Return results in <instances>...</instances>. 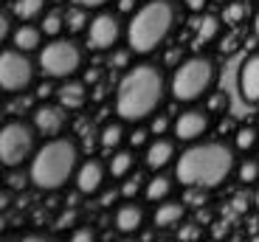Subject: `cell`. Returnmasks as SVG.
<instances>
[{
  "instance_id": "obj_1",
  "label": "cell",
  "mask_w": 259,
  "mask_h": 242,
  "mask_svg": "<svg viewBox=\"0 0 259 242\" xmlns=\"http://www.w3.org/2000/svg\"><path fill=\"white\" fill-rule=\"evenodd\" d=\"M234 172V150L220 141L194 144L178 155L175 177L189 189H214Z\"/></svg>"
},
{
  "instance_id": "obj_2",
  "label": "cell",
  "mask_w": 259,
  "mask_h": 242,
  "mask_svg": "<svg viewBox=\"0 0 259 242\" xmlns=\"http://www.w3.org/2000/svg\"><path fill=\"white\" fill-rule=\"evenodd\" d=\"M163 93H166V82L163 73L149 62L130 68L124 79L118 82L116 90V113L124 121H144L147 116L161 107Z\"/></svg>"
},
{
  "instance_id": "obj_3",
  "label": "cell",
  "mask_w": 259,
  "mask_h": 242,
  "mask_svg": "<svg viewBox=\"0 0 259 242\" xmlns=\"http://www.w3.org/2000/svg\"><path fill=\"white\" fill-rule=\"evenodd\" d=\"M79 169V150L68 138H54L42 144L31 158V169L28 177L31 183L42 191H57L62 189L71 177H76Z\"/></svg>"
},
{
  "instance_id": "obj_4",
  "label": "cell",
  "mask_w": 259,
  "mask_h": 242,
  "mask_svg": "<svg viewBox=\"0 0 259 242\" xmlns=\"http://www.w3.org/2000/svg\"><path fill=\"white\" fill-rule=\"evenodd\" d=\"M178 12L172 0H152L141 6L127 26V42L136 54H152L163 39L172 34Z\"/></svg>"
},
{
  "instance_id": "obj_5",
  "label": "cell",
  "mask_w": 259,
  "mask_h": 242,
  "mask_svg": "<svg viewBox=\"0 0 259 242\" xmlns=\"http://www.w3.org/2000/svg\"><path fill=\"white\" fill-rule=\"evenodd\" d=\"M214 85V62L206 57H189L172 73V96L178 102H197Z\"/></svg>"
},
{
  "instance_id": "obj_6",
  "label": "cell",
  "mask_w": 259,
  "mask_h": 242,
  "mask_svg": "<svg viewBox=\"0 0 259 242\" xmlns=\"http://www.w3.org/2000/svg\"><path fill=\"white\" fill-rule=\"evenodd\" d=\"M82 65V51L73 39L54 37L42 51H39V68L51 79H68Z\"/></svg>"
},
{
  "instance_id": "obj_7",
  "label": "cell",
  "mask_w": 259,
  "mask_h": 242,
  "mask_svg": "<svg viewBox=\"0 0 259 242\" xmlns=\"http://www.w3.org/2000/svg\"><path fill=\"white\" fill-rule=\"evenodd\" d=\"M34 152V130L23 121H9L0 132V161L6 169H17Z\"/></svg>"
},
{
  "instance_id": "obj_8",
  "label": "cell",
  "mask_w": 259,
  "mask_h": 242,
  "mask_svg": "<svg viewBox=\"0 0 259 242\" xmlns=\"http://www.w3.org/2000/svg\"><path fill=\"white\" fill-rule=\"evenodd\" d=\"M34 79V62L20 48H6L0 59V85L6 93H20L31 85Z\"/></svg>"
},
{
  "instance_id": "obj_9",
  "label": "cell",
  "mask_w": 259,
  "mask_h": 242,
  "mask_svg": "<svg viewBox=\"0 0 259 242\" xmlns=\"http://www.w3.org/2000/svg\"><path fill=\"white\" fill-rule=\"evenodd\" d=\"M121 37V20L110 12H102L88 23V45L96 51H107L113 48Z\"/></svg>"
},
{
  "instance_id": "obj_10",
  "label": "cell",
  "mask_w": 259,
  "mask_h": 242,
  "mask_svg": "<svg viewBox=\"0 0 259 242\" xmlns=\"http://www.w3.org/2000/svg\"><path fill=\"white\" fill-rule=\"evenodd\" d=\"M208 113L203 110H186L178 116L175 121V135L181 138V141H194V138H203L208 130Z\"/></svg>"
},
{
  "instance_id": "obj_11",
  "label": "cell",
  "mask_w": 259,
  "mask_h": 242,
  "mask_svg": "<svg viewBox=\"0 0 259 242\" xmlns=\"http://www.w3.org/2000/svg\"><path fill=\"white\" fill-rule=\"evenodd\" d=\"M240 93H242L245 102L259 105V54H251V57L242 62V68H240Z\"/></svg>"
},
{
  "instance_id": "obj_12",
  "label": "cell",
  "mask_w": 259,
  "mask_h": 242,
  "mask_svg": "<svg viewBox=\"0 0 259 242\" xmlns=\"http://www.w3.org/2000/svg\"><path fill=\"white\" fill-rule=\"evenodd\" d=\"M104 175H107V169L99 161H84L76 169V191L79 195H96L104 183Z\"/></svg>"
},
{
  "instance_id": "obj_13",
  "label": "cell",
  "mask_w": 259,
  "mask_h": 242,
  "mask_svg": "<svg viewBox=\"0 0 259 242\" xmlns=\"http://www.w3.org/2000/svg\"><path fill=\"white\" fill-rule=\"evenodd\" d=\"M175 161V144L169 141V138H155L152 144L147 147V155H144V164L149 166L152 172L163 169Z\"/></svg>"
},
{
  "instance_id": "obj_14",
  "label": "cell",
  "mask_w": 259,
  "mask_h": 242,
  "mask_svg": "<svg viewBox=\"0 0 259 242\" xmlns=\"http://www.w3.org/2000/svg\"><path fill=\"white\" fill-rule=\"evenodd\" d=\"M65 124L62 107H37L34 110V127H37L42 135H57Z\"/></svg>"
},
{
  "instance_id": "obj_15",
  "label": "cell",
  "mask_w": 259,
  "mask_h": 242,
  "mask_svg": "<svg viewBox=\"0 0 259 242\" xmlns=\"http://www.w3.org/2000/svg\"><path fill=\"white\" fill-rule=\"evenodd\" d=\"M144 225V209L141 206H136L133 200L124 206H118L116 211V228L121 231V234H133V231H138Z\"/></svg>"
},
{
  "instance_id": "obj_16",
  "label": "cell",
  "mask_w": 259,
  "mask_h": 242,
  "mask_svg": "<svg viewBox=\"0 0 259 242\" xmlns=\"http://www.w3.org/2000/svg\"><path fill=\"white\" fill-rule=\"evenodd\" d=\"M57 96H59V105H62L65 110H79V107L88 102V87H84L82 82H65L57 90Z\"/></svg>"
},
{
  "instance_id": "obj_17",
  "label": "cell",
  "mask_w": 259,
  "mask_h": 242,
  "mask_svg": "<svg viewBox=\"0 0 259 242\" xmlns=\"http://www.w3.org/2000/svg\"><path fill=\"white\" fill-rule=\"evenodd\" d=\"M183 214H186L183 203H178V200H161V206L155 211V225L158 228H172V225H178L183 220Z\"/></svg>"
},
{
  "instance_id": "obj_18",
  "label": "cell",
  "mask_w": 259,
  "mask_h": 242,
  "mask_svg": "<svg viewBox=\"0 0 259 242\" xmlns=\"http://www.w3.org/2000/svg\"><path fill=\"white\" fill-rule=\"evenodd\" d=\"M42 34L37 26H17V31L12 34V45L20 48V51H34V48H39V42H42Z\"/></svg>"
},
{
  "instance_id": "obj_19",
  "label": "cell",
  "mask_w": 259,
  "mask_h": 242,
  "mask_svg": "<svg viewBox=\"0 0 259 242\" xmlns=\"http://www.w3.org/2000/svg\"><path fill=\"white\" fill-rule=\"evenodd\" d=\"M220 34V20L217 17H203L194 23V48L206 45V42H211L214 37Z\"/></svg>"
},
{
  "instance_id": "obj_20",
  "label": "cell",
  "mask_w": 259,
  "mask_h": 242,
  "mask_svg": "<svg viewBox=\"0 0 259 242\" xmlns=\"http://www.w3.org/2000/svg\"><path fill=\"white\" fill-rule=\"evenodd\" d=\"M48 0H14L12 3V12L17 20H34L42 14V9H46Z\"/></svg>"
},
{
  "instance_id": "obj_21",
  "label": "cell",
  "mask_w": 259,
  "mask_h": 242,
  "mask_svg": "<svg viewBox=\"0 0 259 242\" xmlns=\"http://www.w3.org/2000/svg\"><path fill=\"white\" fill-rule=\"evenodd\" d=\"M169 191H172V180L163 177V175H158L147 183V191H144V195H147V200H152V203H161V200L169 197Z\"/></svg>"
},
{
  "instance_id": "obj_22",
  "label": "cell",
  "mask_w": 259,
  "mask_h": 242,
  "mask_svg": "<svg viewBox=\"0 0 259 242\" xmlns=\"http://www.w3.org/2000/svg\"><path fill=\"white\" fill-rule=\"evenodd\" d=\"M99 138H102L99 144H102L104 150L110 152V150H116V147L121 144V138H124V127H121V124H107V127L102 130V135H99Z\"/></svg>"
},
{
  "instance_id": "obj_23",
  "label": "cell",
  "mask_w": 259,
  "mask_h": 242,
  "mask_svg": "<svg viewBox=\"0 0 259 242\" xmlns=\"http://www.w3.org/2000/svg\"><path fill=\"white\" fill-rule=\"evenodd\" d=\"M133 169V152H116L110 158V175L113 177H124Z\"/></svg>"
},
{
  "instance_id": "obj_24",
  "label": "cell",
  "mask_w": 259,
  "mask_h": 242,
  "mask_svg": "<svg viewBox=\"0 0 259 242\" xmlns=\"http://www.w3.org/2000/svg\"><path fill=\"white\" fill-rule=\"evenodd\" d=\"M234 147L237 150H253L256 147V130L253 127H240V130L234 132Z\"/></svg>"
},
{
  "instance_id": "obj_25",
  "label": "cell",
  "mask_w": 259,
  "mask_h": 242,
  "mask_svg": "<svg viewBox=\"0 0 259 242\" xmlns=\"http://www.w3.org/2000/svg\"><path fill=\"white\" fill-rule=\"evenodd\" d=\"M65 23H68L71 31H82V28L88 26V12H84V6H79V9L65 14Z\"/></svg>"
},
{
  "instance_id": "obj_26",
  "label": "cell",
  "mask_w": 259,
  "mask_h": 242,
  "mask_svg": "<svg viewBox=\"0 0 259 242\" xmlns=\"http://www.w3.org/2000/svg\"><path fill=\"white\" fill-rule=\"evenodd\" d=\"M62 26H65V14H59V12H51L42 20V31H46L48 37H57V34L62 31Z\"/></svg>"
},
{
  "instance_id": "obj_27",
  "label": "cell",
  "mask_w": 259,
  "mask_h": 242,
  "mask_svg": "<svg viewBox=\"0 0 259 242\" xmlns=\"http://www.w3.org/2000/svg\"><path fill=\"white\" fill-rule=\"evenodd\" d=\"M240 180H242V183H256V180H259V161H242Z\"/></svg>"
},
{
  "instance_id": "obj_28",
  "label": "cell",
  "mask_w": 259,
  "mask_h": 242,
  "mask_svg": "<svg viewBox=\"0 0 259 242\" xmlns=\"http://www.w3.org/2000/svg\"><path fill=\"white\" fill-rule=\"evenodd\" d=\"M245 14H248V6L245 3H231V6L223 12V17H226V23H240V20H245Z\"/></svg>"
},
{
  "instance_id": "obj_29",
  "label": "cell",
  "mask_w": 259,
  "mask_h": 242,
  "mask_svg": "<svg viewBox=\"0 0 259 242\" xmlns=\"http://www.w3.org/2000/svg\"><path fill=\"white\" fill-rule=\"evenodd\" d=\"M28 180H31V177H28ZM26 175H17V172H12V175H9V189H14V191H23L26 189Z\"/></svg>"
},
{
  "instance_id": "obj_30",
  "label": "cell",
  "mask_w": 259,
  "mask_h": 242,
  "mask_svg": "<svg viewBox=\"0 0 259 242\" xmlns=\"http://www.w3.org/2000/svg\"><path fill=\"white\" fill-rule=\"evenodd\" d=\"M138 183H141V180H138V177H133V180H127V183L121 186V195L127 197V200H133V197L138 195V189H141V186H138Z\"/></svg>"
},
{
  "instance_id": "obj_31",
  "label": "cell",
  "mask_w": 259,
  "mask_h": 242,
  "mask_svg": "<svg viewBox=\"0 0 259 242\" xmlns=\"http://www.w3.org/2000/svg\"><path fill=\"white\" fill-rule=\"evenodd\" d=\"M178 239H200V228L197 225H183L178 231Z\"/></svg>"
},
{
  "instance_id": "obj_32",
  "label": "cell",
  "mask_w": 259,
  "mask_h": 242,
  "mask_svg": "<svg viewBox=\"0 0 259 242\" xmlns=\"http://www.w3.org/2000/svg\"><path fill=\"white\" fill-rule=\"evenodd\" d=\"M166 130H169V118L166 116H155V121H152V132H155V135H163Z\"/></svg>"
},
{
  "instance_id": "obj_33",
  "label": "cell",
  "mask_w": 259,
  "mask_h": 242,
  "mask_svg": "<svg viewBox=\"0 0 259 242\" xmlns=\"http://www.w3.org/2000/svg\"><path fill=\"white\" fill-rule=\"evenodd\" d=\"M71 239L73 242H91V239H96V234H93L91 228H79V231H73V234H71Z\"/></svg>"
},
{
  "instance_id": "obj_34",
  "label": "cell",
  "mask_w": 259,
  "mask_h": 242,
  "mask_svg": "<svg viewBox=\"0 0 259 242\" xmlns=\"http://www.w3.org/2000/svg\"><path fill=\"white\" fill-rule=\"evenodd\" d=\"M73 220H76V211H65V214L57 220V228H71Z\"/></svg>"
},
{
  "instance_id": "obj_35",
  "label": "cell",
  "mask_w": 259,
  "mask_h": 242,
  "mask_svg": "<svg viewBox=\"0 0 259 242\" xmlns=\"http://www.w3.org/2000/svg\"><path fill=\"white\" fill-rule=\"evenodd\" d=\"M130 54H133V48H127V51H118L116 57H113V65L116 68H124L130 62Z\"/></svg>"
},
{
  "instance_id": "obj_36",
  "label": "cell",
  "mask_w": 259,
  "mask_h": 242,
  "mask_svg": "<svg viewBox=\"0 0 259 242\" xmlns=\"http://www.w3.org/2000/svg\"><path fill=\"white\" fill-rule=\"evenodd\" d=\"M130 141H133V147H144L147 144V130H136L130 135Z\"/></svg>"
},
{
  "instance_id": "obj_37",
  "label": "cell",
  "mask_w": 259,
  "mask_h": 242,
  "mask_svg": "<svg viewBox=\"0 0 259 242\" xmlns=\"http://www.w3.org/2000/svg\"><path fill=\"white\" fill-rule=\"evenodd\" d=\"M245 209H248V197L245 195H237V197H234V211H237V214H242Z\"/></svg>"
},
{
  "instance_id": "obj_38",
  "label": "cell",
  "mask_w": 259,
  "mask_h": 242,
  "mask_svg": "<svg viewBox=\"0 0 259 242\" xmlns=\"http://www.w3.org/2000/svg\"><path fill=\"white\" fill-rule=\"evenodd\" d=\"M76 6H84V9H99V6H104L107 0H73Z\"/></svg>"
},
{
  "instance_id": "obj_39",
  "label": "cell",
  "mask_w": 259,
  "mask_h": 242,
  "mask_svg": "<svg viewBox=\"0 0 259 242\" xmlns=\"http://www.w3.org/2000/svg\"><path fill=\"white\" fill-rule=\"evenodd\" d=\"M186 9L197 14V12H203V9H206V0H186Z\"/></svg>"
},
{
  "instance_id": "obj_40",
  "label": "cell",
  "mask_w": 259,
  "mask_h": 242,
  "mask_svg": "<svg viewBox=\"0 0 259 242\" xmlns=\"http://www.w3.org/2000/svg\"><path fill=\"white\" fill-rule=\"evenodd\" d=\"M208 107H211V110H223V107H226V96H223V93H217V96L208 102Z\"/></svg>"
},
{
  "instance_id": "obj_41",
  "label": "cell",
  "mask_w": 259,
  "mask_h": 242,
  "mask_svg": "<svg viewBox=\"0 0 259 242\" xmlns=\"http://www.w3.org/2000/svg\"><path fill=\"white\" fill-rule=\"evenodd\" d=\"M136 0H118V12H133Z\"/></svg>"
},
{
  "instance_id": "obj_42",
  "label": "cell",
  "mask_w": 259,
  "mask_h": 242,
  "mask_svg": "<svg viewBox=\"0 0 259 242\" xmlns=\"http://www.w3.org/2000/svg\"><path fill=\"white\" fill-rule=\"evenodd\" d=\"M51 93H54V90H51V85H39V87H37V96H39V99L51 96Z\"/></svg>"
},
{
  "instance_id": "obj_43",
  "label": "cell",
  "mask_w": 259,
  "mask_h": 242,
  "mask_svg": "<svg viewBox=\"0 0 259 242\" xmlns=\"http://www.w3.org/2000/svg\"><path fill=\"white\" fill-rule=\"evenodd\" d=\"M178 59H181V51H169V54H166V62H169V65H175Z\"/></svg>"
},
{
  "instance_id": "obj_44",
  "label": "cell",
  "mask_w": 259,
  "mask_h": 242,
  "mask_svg": "<svg viewBox=\"0 0 259 242\" xmlns=\"http://www.w3.org/2000/svg\"><path fill=\"white\" fill-rule=\"evenodd\" d=\"M253 31H256V37H259V12H256V17H253Z\"/></svg>"
},
{
  "instance_id": "obj_45",
  "label": "cell",
  "mask_w": 259,
  "mask_h": 242,
  "mask_svg": "<svg viewBox=\"0 0 259 242\" xmlns=\"http://www.w3.org/2000/svg\"><path fill=\"white\" fill-rule=\"evenodd\" d=\"M253 206H256V211H259V189H256V195H253Z\"/></svg>"
},
{
  "instance_id": "obj_46",
  "label": "cell",
  "mask_w": 259,
  "mask_h": 242,
  "mask_svg": "<svg viewBox=\"0 0 259 242\" xmlns=\"http://www.w3.org/2000/svg\"><path fill=\"white\" fill-rule=\"evenodd\" d=\"M214 3H226V0H214Z\"/></svg>"
}]
</instances>
